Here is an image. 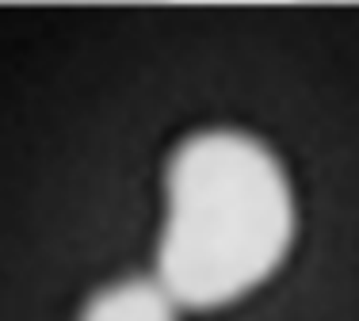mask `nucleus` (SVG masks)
I'll return each mask as SVG.
<instances>
[{"instance_id": "f257e3e1", "label": "nucleus", "mask_w": 359, "mask_h": 321, "mask_svg": "<svg viewBox=\"0 0 359 321\" xmlns=\"http://www.w3.org/2000/svg\"><path fill=\"white\" fill-rule=\"evenodd\" d=\"M298 230L279 157L241 130H199L165 172L157 268L180 310H218L260 291Z\"/></svg>"}, {"instance_id": "7ed1b4c3", "label": "nucleus", "mask_w": 359, "mask_h": 321, "mask_svg": "<svg viewBox=\"0 0 359 321\" xmlns=\"http://www.w3.org/2000/svg\"><path fill=\"white\" fill-rule=\"evenodd\" d=\"M249 4H252V0H249Z\"/></svg>"}, {"instance_id": "f03ea898", "label": "nucleus", "mask_w": 359, "mask_h": 321, "mask_svg": "<svg viewBox=\"0 0 359 321\" xmlns=\"http://www.w3.org/2000/svg\"><path fill=\"white\" fill-rule=\"evenodd\" d=\"M76 321H180V302L157 275H126L100 287Z\"/></svg>"}]
</instances>
